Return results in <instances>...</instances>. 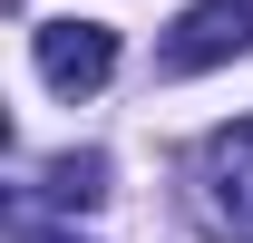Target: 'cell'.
I'll use <instances>...</instances> for the list:
<instances>
[{"instance_id": "cell-2", "label": "cell", "mask_w": 253, "mask_h": 243, "mask_svg": "<svg viewBox=\"0 0 253 243\" xmlns=\"http://www.w3.org/2000/svg\"><path fill=\"white\" fill-rule=\"evenodd\" d=\"M39 78L59 97H88V88H107V68H117V30L107 20H39Z\"/></svg>"}, {"instance_id": "cell-3", "label": "cell", "mask_w": 253, "mask_h": 243, "mask_svg": "<svg viewBox=\"0 0 253 243\" xmlns=\"http://www.w3.org/2000/svg\"><path fill=\"white\" fill-rule=\"evenodd\" d=\"M205 204H214V234L253 243V117L205 136Z\"/></svg>"}, {"instance_id": "cell-1", "label": "cell", "mask_w": 253, "mask_h": 243, "mask_svg": "<svg viewBox=\"0 0 253 243\" xmlns=\"http://www.w3.org/2000/svg\"><path fill=\"white\" fill-rule=\"evenodd\" d=\"M253 49V0H195L175 10V30L156 39V68L166 78H195V68H224Z\"/></svg>"}, {"instance_id": "cell-4", "label": "cell", "mask_w": 253, "mask_h": 243, "mask_svg": "<svg viewBox=\"0 0 253 243\" xmlns=\"http://www.w3.org/2000/svg\"><path fill=\"white\" fill-rule=\"evenodd\" d=\"M39 195H49V204H68V214H88L97 195H107V156H97V146H78V156H59V165L39 175Z\"/></svg>"}, {"instance_id": "cell-5", "label": "cell", "mask_w": 253, "mask_h": 243, "mask_svg": "<svg viewBox=\"0 0 253 243\" xmlns=\"http://www.w3.org/2000/svg\"><path fill=\"white\" fill-rule=\"evenodd\" d=\"M20 243H78V234H39V224H30V214H20Z\"/></svg>"}]
</instances>
